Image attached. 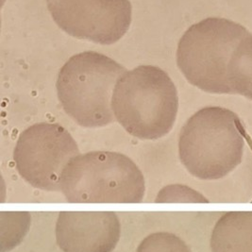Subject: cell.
<instances>
[{"mask_svg": "<svg viewBox=\"0 0 252 252\" xmlns=\"http://www.w3.org/2000/svg\"><path fill=\"white\" fill-rule=\"evenodd\" d=\"M112 108L126 132L141 140L165 136L175 124L179 97L163 70L141 65L126 72L115 85Z\"/></svg>", "mask_w": 252, "mask_h": 252, "instance_id": "6da1fadb", "label": "cell"}, {"mask_svg": "<svg viewBox=\"0 0 252 252\" xmlns=\"http://www.w3.org/2000/svg\"><path fill=\"white\" fill-rule=\"evenodd\" d=\"M245 139L238 115L222 107H206L183 126L179 155L188 172L199 180H219L242 161Z\"/></svg>", "mask_w": 252, "mask_h": 252, "instance_id": "7a4b0ae2", "label": "cell"}, {"mask_svg": "<svg viewBox=\"0 0 252 252\" xmlns=\"http://www.w3.org/2000/svg\"><path fill=\"white\" fill-rule=\"evenodd\" d=\"M61 192L70 203H141L146 184L143 173L126 155L92 151L69 160Z\"/></svg>", "mask_w": 252, "mask_h": 252, "instance_id": "3957f363", "label": "cell"}, {"mask_svg": "<svg viewBox=\"0 0 252 252\" xmlns=\"http://www.w3.org/2000/svg\"><path fill=\"white\" fill-rule=\"evenodd\" d=\"M126 72L113 59L94 51L74 55L58 76V97L63 109L81 126L97 127L113 123L112 93Z\"/></svg>", "mask_w": 252, "mask_h": 252, "instance_id": "277c9868", "label": "cell"}, {"mask_svg": "<svg viewBox=\"0 0 252 252\" xmlns=\"http://www.w3.org/2000/svg\"><path fill=\"white\" fill-rule=\"evenodd\" d=\"M251 34L240 24L210 17L191 26L177 50V63L185 79L211 94H232L229 63L234 50Z\"/></svg>", "mask_w": 252, "mask_h": 252, "instance_id": "5b68a950", "label": "cell"}, {"mask_svg": "<svg viewBox=\"0 0 252 252\" xmlns=\"http://www.w3.org/2000/svg\"><path fill=\"white\" fill-rule=\"evenodd\" d=\"M80 154L72 135L63 126L39 123L20 134L13 151L19 175L37 189L61 191V179L66 164Z\"/></svg>", "mask_w": 252, "mask_h": 252, "instance_id": "8992f818", "label": "cell"}, {"mask_svg": "<svg viewBox=\"0 0 252 252\" xmlns=\"http://www.w3.org/2000/svg\"><path fill=\"white\" fill-rule=\"evenodd\" d=\"M53 20L64 32L100 45H113L131 23L129 0H46Z\"/></svg>", "mask_w": 252, "mask_h": 252, "instance_id": "52a82bcc", "label": "cell"}, {"mask_svg": "<svg viewBox=\"0 0 252 252\" xmlns=\"http://www.w3.org/2000/svg\"><path fill=\"white\" fill-rule=\"evenodd\" d=\"M56 241L63 252H113L121 235L115 212H61Z\"/></svg>", "mask_w": 252, "mask_h": 252, "instance_id": "ba28073f", "label": "cell"}, {"mask_svg": "<svg viewBox=\"0 0 252 252\" xmlns=\"http://www.w3.org/2000/svg\"><path fill=\"white\" fill-rule=\"evenodd\" d=\"M210 244L212 252H252V211L223 215L214 227Z\"/></svg>", "mask_w": 252, "mask_h": 252, "instance_id": "9c48e42d", "label": "cell"}, {"mask_svg": "<svg viewBox=\"0 0 252 252\" xmlns=\"http://www.w3.org/2000/svg\"><path fill=\"white\" fill-rule=\"evenodd\" d=\"M228 76L232 94H237L252 100V34L246 37L234 50Z\"/></svg>", "mask_w": 252, "mask_h": 252, "instance_id": "30bf717a", "label": "cell"}, {"mask_svg": "<svg viewBox=\"0 0 252 252\" xmlns=\"http://www.w3.org/2000/svg\"><path fill=\"white\" fill-rule=\"evenodd\" d=\"M1 252H10L18 246L31 227L28 212H1Z\"/></svg>", "mask_w": 252, "mask_h": 252, "instance_id": "8fae6325", "label": "cell"}, {"mask_svg": "<svg viewBox=\"0 0 252 252\" xmlns=\"http://www.w3.org/2000/svg\"><path fill=\"white\" fill-rule=\"evenodd\" d=\"M136 252H191V250L179 236L162 231L146 237L138 246Z\"/></svg>", "mask_w": 252, "mask_h": 252, "instance_id": "7c38bea8", "label": "cell"}, {"mask_svg": "<svg viewBox=\"0 0 252 252\" xmlns=\"http://www.w3.org/2000/svg\"><path fill=\"white\" fill-rule=\"evenodd\" d=\"M157 203H208L209 200L199 192L194 189L181 185V184H172L165 186L160 191L157 195Z\"/></svg>", "mask_w": 252, "mask_h": 252, "instance_id": "4fadbf2b", "label": "cell"}]
</instances>
